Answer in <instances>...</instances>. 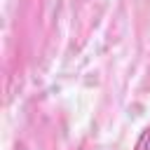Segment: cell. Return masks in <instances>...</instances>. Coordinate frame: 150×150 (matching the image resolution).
<instances>
[{
    "label": "cell",
    "mask_w": 150,
    "mask_h": 150,
    "mask_svg": "<svg viewBox=\"0 0 150 150\" xmlns=\"http://www.w3.org/2000/svg\"><path fill=\"white\" fill-rule=\"evenodd\" d=\"M134 150H150V127L138 136V141H136V148Z\"/></svg>",
    "instance_id": "6da1fadb"
}]
</instances>
